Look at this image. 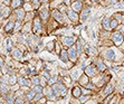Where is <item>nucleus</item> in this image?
I'll list each match as a JSON object with an SVG mask.
<instances>
[{
  "label": "nucleus",
  "mask_w": 124,
  "mask_h": 104,
  "mask_svg": "<svg viewBox=\"0 0 124 104\" xmlns=\"http://www.w3.org/2000/svg\"><path fill=\"white\" fill-rule=\"evenodd\" d=\"M50 86H52L53 91H54V94H55V96L57 98L65 97L67 95V93H68V87H67V85H65L63 83V81L56 82V83H54Z\"/></svg>",
  "instance_id": "nucleus-1"
},
{
  "label": "nucleus",
  "mask_w": 124,
  "mask_h": 104,
  "mask_svg": "<svg viewBox=\"0 0 124 104\" xmlns=\"http://www.w3.org/2000/svg\"><path fill=\"white\" fill-rule=\"evenodd\" d=\"M52 16H53V18H54V20H56L57 23L62 24V25H68L69 21H70L68 19V17H67L66 12L63 14V12L59 11L57 8H54V10L52 11Z\"/></svg>",
  "instance_id": "nucleus-2"
},
{
  "label": "nucleus",
  "mask_w": 124,
  "mask_h": 104,
  "mask_svg": "<svg viewBox=\"0 0 124 104\" xmlns=\"http://www.w3.org/2000/svg\"><path fill=\"white\" fill-rule=\"evenodd\" d=\"M41 29H43V20L39 17V15H37L32 19V32L35 35H37L41 32Z\"/></svg>",
  "instance_id": "nucleus-3"
},
{
  "label": "nucleus",
  "mask_w": 124,
  "mask_h": 104,
  "mask_svg": "<svg viewBox=\"0 0 124 104\" xmlns=\"http://www.w3.org/2000/svg\"><path fill=\"white\" fill-rule=\"evenodd\" d=\"M111 39H112L113 44H114L116 47H120L122 44H123L124 35L121 34L118 30H116L115 29V32H113L112 34H111Z\"/></svg>",
  "instance_id": "nucleus-4"
},
{
  "label": "nucleus",
  "mask_w": 124,
  "mask_h": 104,
  "mask_svg": "<svg viewBox=\"0 0 124 104\" xmlns=\"http://www.w3.org/2000/svg\"><path fill=\"white\" fill-rule=\"evenodd\" d=\"M84 73L86 74L87 76L90 78H92V77H94L95 75H97V74H100V72H98V69H97V67H96V65L94 63H91L88 66H86L85 68H84Z\"/></svg>",
  "instance_id": "nucleus-5"
},
{
  "label": "nucleus",
  "mask_w": 124,
  "mask_h": 104,
  "mask_svg": "<svg viewBox=\"0 0 124 104\" xmlns=\"http://www.w3.org/2000/svg\"><path fill=\"white\" fill-rule=\"evenodd\" d=\"M67 53H68V58H69V62L75 64L77 62V58H78V53H77V49H76L75 44L69 46L68 49H67Z\"/></svg>",
  "instance_id": "nucleus-6"
},
{
  "label": "nucleus",
  "mask_w": 124,
  "mask_h": 104,
  "mask_svg": "<svg viewBox=\"0 0 124 104\" xmlns=\"http://www.w3.org/2000/svg\"><path fill=\"white\" fill-rule=\"evenodd\" d=\"M116 52L113 48H106L103 52V58L106 62H114L115 61Z\"/></svg>",
  "instance_id": "nucleus-7"
},
{
  "label": "nucleus",
  "mask_w": 124,
  "mask_h": 104,
  "mask_svg": "<svg viewBox=\"0 0 124 104\" xmlns=\"http://www.w3.org/2000/svg\"><path fill=\"white\" fill-rule=\"evenodd\" d=\"M59 40H61V44L63 46L69 47L75 44L76 38L73 37V36H63V37H59Z\"/></svg>",
  "instance_id": "nucleus-8"
},
{
  "label": "nucleus",
  "mask_w": 124,
  "mask_h": 104,
  "mask_svg": "<svg viewBox=\"0 0 124 104\" xmlns=\"http://www.w3.org/2000/svg\"><path fill=\"white\" fill-rule=\"evenodd\" d=\"M66 15H67V17H68V19L72 21V23H77V21H79V15H78V12L74 11L72 8L67 9Z\"/></svg>",
  "instance_id": "nucleus-9"
},
{
  "label": "nucleus",
  "mask_w": 124,
  "mask_h": 104,
  "mask_svg": "<svg viewBox=\"0 0 124 104\" xmlns=\"http://www.w3.org/2000/svg\"><path fill=\"white\" fill-rule=\"evenodd\" d=\"M25 15H26V10L23 8V7H19V8L14 9V17L16 20H23L25 18Z\"/></svg>",
  "instance_id": "nucleus-10"
},
{
  "label": "nucleus",
  "mask_w": 124,
  "mask_h": 104,
  "mask_svg": "<svg viewBox=\"0 0 124 104\" xmlns=\"http://www.w3.org/2000/svg\"><path fill=\"white\" fill-rule=\"evenodd\" d=\"M11 57L14 58L15 61H20L21 58H23V52L21 50L19 47H15V48H12V50H11Z\"/></svg>",
  "instance_id": "nucleus-11"
},
{
  "label": "nucleus",
  "mask_w": 124,
  "mask_h": 104,
  "mask_svg": "<svg viewBox=\"0 0 124 104\" xmlns=\"http://www.w3.org/2000/svg\"><path fill=\"white\" fill-rule=\"evenodd\" d=\"M91 16V9L87 7V8H83L81 10V16H79V23L83 24L88 19V17Z\"/></svg>",
  "instance_id": "nucleus-12"
},
{
  "label": "nucleus",
  "mask_w": 124,
  "mask_h": 104,
  "mask_svg": "<svg viewBox=\"0 0 124 104\" xmlns=\"http://www.w3.org/2000/svg\"><path fill=\"white\" fill-rule=\"evenodd\" d=\"M17 83L21 87H31V82H30V80L27 78V76H18Z\"/></svg>",
  "instance_id": "nucleus-13"
},
{
  "label": "nucleus",
  "mask_w": 124,
  "mask_h": 104,
  "mask_svg": "<svg viewBox=\"0 0 124 104\" xmlns=\"http://www.w3.org/2000/svg\"><path fill=\"white\" fill-rule=\"evenodd\" d=\"M69 77L72 78L73 82L78 81V78L81 77V67L79 68H72L69 71Z\"/></svg>",
  "instance_id": "nucleus-14"
},
{
  "label": "nucleus",
  "mask_w": 124,
  "mask_h": 104,
  "mask_svg": "<svg viewBox=\"0 0 124 104\" xmlns=\"http://www.w3.org/2000/svg\"><path fill=\"white\" fill-rule=\"evenodd\" d=\"M70 8L76 12H81V10L83 9V1H81V0H74L70 3Z\"/></svg>",
  "instance_id": "nucleus-15"
},
{
  "label": "nucleus",
  "mask_w": 124,
  "mask_h": 104,
  "mask_svg": "<svg viewBox=\"0 0 124 104\" xmlns=\"http://www.w3.org/2000/svg\"><path fill=\"white\" fill-rule=\"evenodd\" d=\"M11 14V7L10 6H5L1 10H0V18L2 19H7Z\"/></svg>",
  "instance_id": "nucleus-16"
},
{
  "label": "nucleus",
  "mask_w": 124,
  "mask_h": 104,
  "mask_svg": "<svg viewBox=\"0 0 124 104\" xmlns=\"http://www.w3.org/2000/svg\"><path fill=\"white\" fill-rule=\"evenodd\" d=\"M14 27H15V23L14 21H7L3 25V32L6 34H14Z\"/></svg>",
  "instance_id": "nucleus-17"
},
{
  "label": "nucleus",
  "mask_w": 124,
  "mask_h": 104,
  "mask_svg": "<svg viewBox=\"0 0 124 104\" xmlns=\"http://www.w3.org/2000/svg\"><path fill=\"white\" fill-rule=\"evenodd\" d=\"M115 90V87L113 86L111 83H106L104 85V88H103V96H107L108 94H112Z\"/></svg>",
  "instance_id": "nucleus-18"
},
{
  "label": "nucleus",
  "mask_w": 124,
  "mask_h": 104,
  "mask_svg": "<svg viewBox=\"0 0 124 104\" xmlns=\"http://www.w3.org/2000/svg\"><path fill=\"white\" fill-rule=\"evenodd\" d=\"M39 9H40V10H39V17L41 18V20H47V19H48V17H49V11H48V9L47 8H45V7L44 6H40L39 7Z\"/></svg>",
  "instance_id": "nucleus-19"
},
{
  "label": "nucleus",
  "mask_w": 124,
  "mask_h": 104,
  "mask_svg": "<svg viewBox=\"0 0 124 104\" xmlns=\"http://www.w3.org/2000/svg\"><path fill=\"white\" fill-rule=\"evenodd\" d=\"M35 95H36V93H35V91L32 90V88H27V91L25 92V95H23V97H25V100L28 102L30 101H34V97Z\"/></svg>",
  "instance_id": "nucleus-20"
},
{
  "label": "nucleus",
  "mask_w": 124,
  "mask_h": 104,
  "mask_svg": "<svg viewBox=\"0 0 124 104\" xmlns=\"http://www.w3.org/2000/svg\"><path fill=\"white\" fill-rule=\"evenodd\" d=\"M20 32H23V34H25V35L32 32V24H30V23L23 24V28H21Z\"/></svg>",
  "instance_id": "nucleus-21"
},
{
  "label": "nucleus",
  "mask_w": 124,
  "mask_h": 104,
  "mask_svg": "<svg viewBox=\"0 0 124 104\" xmlns=\"http://www.w3.org/2000/svg\"><path fill=\"white\" fill-rule=\"evenodd\" d=\"M10 86H8V84H5V83H1L0 82V95L5 96L6 94H8L10 92Z\"/></svg>",
  "instance_id": "nucleus-22"
},
{
  "label": "nucleus",
  "mask_w": 124,
  "mask_h": 104,
  "mask_svg": "<svg viewBox=\"0 0 124 104\" xmlns=\"http://www.w3.org/2000/svg\"><path fill=\"white\" fill-rule=\"evenodd\" d=\"M72 95L74 98H78L82 95V87L79 85H75L72 88Z\"/></svg>",
  "instance_id": "nucleus-23"
},
{
  "label": "nucleus",
  "mask_w": 124,
  "mask_h": 104,
  "mask_svg": "<svg viewBox=\"0 0 124 104\" xmlns=\"http://www.w3.org/2000/svg\"><path fill=\"white\" fill-rule=\"evenodd\" d=\"M95 65H96V67H97L100 73H104L106 71V65H105V63H104L102 59H100V58H98V61L95 63Z\"/></svg>",
  "instance_id": "nucleus-24"
},
{
  "label": "nucleus",
  "mask_w": 124,
  "mask_h": 104,
  "mask_svg": "<svg viewBox=\"0 0 124 104\" xmlns=\"http://www.w3.org/2000/svg\"><path fill=\"white\" fill-rule=\"evenodd\" d=\"M59 58H61V61L63 62V63H68L69 58H68V53H67V50L62 48L61 53H59Z\"/></svg>",
  "instance_id": "nucleus-25"
},
{
  "label": "nucleus",
  "mask_w": 124,
  "mask_h": 104,
  "mask_svg": "<svg viewBox=\"0 0 124 104\" xmlns=\"http://www.w3.org/2000/svg\"><path fill=\"white\" fill-rule=\"evenodd\" d=\"M110 23H111V18L108 17H104L103 20H102V28L105 29V30H111V27H110Z\"/></svg>",
  "instance_id": "nucleus-26"
},
{
  "label": "nucleus",
  "mask_w": 124,
  "mask_h": 104,
  "mask_svg": "<svg viewBox=\"0 0 124 104\" xmlns=\"http://www.w3.org/2000/svg\"><path fill=\"white\" fill-rule=\"evenodd\" d=\"M23 3H25L23 0H11L10 1V7H11V9H16L23 6Z\"/></svg>",
  "instance_id": "nucleus-27"
},
{
  "label": "nucleus",
  "mask_w": 124,
  "mask_h": 104,
  "mask_svg": "<svg viewBox=\"0 0 124 104\" xmlns=\"http://www.w3.org/2000/svg\"><path fill=\"white\" fill-rule=\"evenodd\" d=\"M90 81H91L90 77H88V76H87L85 73H84V74L81 76V77L78 78V82H79V84H81L82 86H85V85H86V84L88 83Z\"/></svg>",
  "instance_id": "nucleus-28"
},
{
  "label": "nucleus",
  "mask_w": 124,
  "mask_h": 104,
  "mask_svg": "<svg viewBox=\"0 0 124 104\" xmlns=\"http://www.w3.org/2000/svg\"><path fill=\"white\" fill-rule=\"evenodd\" d=\"M3 97H5V100H6L7 103H15V98H16V95L9 92L8 94H6V95L3 96Z\"/></svg>",
  "instance_id": "nucleus-29"
},
{
  "label": "nucleus",
  "mask_w": 124,
  "mask_h": 104,
  "mask_svg": "<svg viewBox=\"0 0 124 104\" xmlns=\"http://www.w3.org/2000/svg\"><path fill=\"white\" fill-rule=\"evenodd\" d=\"M30 3H31V7L34 10H38L39 7L41 6L40 0H30Z\"/></svg>",
  "instance_id": "nucleus-30"
},
{
  "label": "nucleus",
  "mask_w": 124,
  "mask_h": 104,
  "mask_svg": "<svg viewBox=\"0 0 124 104\" xmlns=\"http://www.w3.org/2000/svg\"><path fill=\"white\" fill-rule=\"evenodd\" d=\"M118 24H120V21H118V20H116L115 18H111V23H110L111 30H115V29L117 28Z\"/></svg>",
  "instance_id": "nucleus-31"
},
{
  "label": "nucleus",
  "mask_w": 124,
  "mask_h": 104,
  "mask_svg": "<svg viewBox=\"0 0 124 104\" xmlns=\"http://www.w3.org/2000/svg\"><path fill=\"white\" fill-rule=\"evenodd\" d=\"M30 82H31V85H36V84H39L40 82V76L39 75H34L30 77Z\"/></svg>",
  "instance_id": "nucleus-32"
},
{
  "label": "nucleus",
  "mask_w": 124,
  "mask_h": 104,
  "mask_svg": "<svg viewBox=\"0 0 124 104\" xmlns=\"http://www.w3.org/2000/svg\"><path fill=\"white\" fill-rule=\"evenodd\" d=\"M91 98V95H86V94H82L79 97H78V101L81 102V103H86L88 100Z\"/></svg>",
  "instance_id": "nucleus-33"
},
{
  "label": "nucleus",
  "mask_w": 124,
  "mask_h": 104,
  "mask_svg": "<svg viewBox=\"0 0 124 104\" xmlns=\"http://www.w3.org/2000/svg\"><path fill=\"white\" fill-rule=\"evenodd\" d=\"M17 81H18V76L17 75H10L9 77V85H15V84H17Z\"/></svg>",
  "instance_id": "nucleus-34"
},
{
  "label": "nucleus",
  "mask_w": 124,
  "mask_h": 104,
  "mask_svg": "<svg viewBox=\"0 0 124 104\" xmlns=\"http://www.w3.org/2000/svg\"><path fill=\"white\" fill-rule=\"evenodd\" d=\"M59 78L61 77H58V76H50V77H49V80L48 81H47V84H48V85H53V84L54 83H56V82H58V80H59Z\"/></svg>",
  "instance_id": "nucleus-35"
},
{
  "label": "nucleus",
  "mask_w": 124,
  "mask_h": 104,
  "mask_svg": "<svg viewBox=\"0 0 124 104\" xmlns=\"http://www.w3.org/2000/svg\"><path fill=\"white\" fill-rule=\"evenodd\" d=\"M46 48H47V50L50 53H52L53 50H55V41H49L46 45Z\"/></svg>",
  "instance_id": "nucleus-36"
},
{
  "label": "nucleus",
  "mask_w": 124,
  "mask_h": 104,
  "mask_svg": "<svg viewBox=\"0 0 124 104\" xmlns=\"http://www.w3.org/2000/svg\"><path fill=\"white\" fill-rule=\"evenodd\" d=\"M43 96H45V95H44V93H43V92H40V93H36V95H35V97H34V102H38L41 97H43Z\"/></svg>",
  "instance_id": "nucleus-37"
},
{
  "label": "nucleus",
  "mask_w": 124,
  "mask_h": 104,
  "mask_svg": "<svg viewBox=\"0 0 124 104\" xmlns=\"http://www.w3.org/2000/svg\"><path fill=\"white\" fill-rule=\"evenodd\" d=\"M25 101H26V100H25V97H23V96H16V98H15V103H16V104L23 103Z\"/></svg>",
  "instance_id": "nucleus-38"
},
{
  "label": "nucleus",
  "mask_w": 124,
  "mask_h": 104,
  "mask_svg": "<svg viewBox=\"0 0 124 104\" xmlns=\"http://www.w3.org/2000/svg\"><path fill=\"white\" fill-rule=\"evenodd\" d=\"M55 49H56L55 53L59 55V53H61L62 48H61V45H59V43H58V41H55Z\"/></svg>",
  "instance_id": "nucleus-39"
},
{
  "label": "nucleus",
  "mask_w": 124,
  "mask_h": 104,
  "mask_svg": "<svg viewBox=\"0 0 124 104\" xmlns=\"http://www.w3.org/2000/svg\"><path fill=\"white\" fill-rule=\"evenodd\" d=\"M116 30H118L121 34L124 35V24H118V26H117V28H116Z\"/></svg>",
  "instance_id": "nucleus-40"
},
{
  "label": "nucleus",
  "mask_w": 124,
  "mask_h": 104,
  "mask_svg": "<svg viewBox=\"0 0 124 104\" xmlns=\"http://www.w3.org/2000/svg\"><path fill=\"white\" fill-rule=\"evenodd\" d=\"M113 95H114L113 93H112V94H108V96H107L106 98H104V100H103V103H110L111 100L113 98Z\"/></svg>",
  "instance_id": "nucleus-41"
},
{
  "label": "nucleus",
  "mask_w": 124,
  "mask_h": 104,
  "mask_svg": "<svg viewBox=\"0 0 124 104\" xmlns=\"http://www.w3.org/2000/svg\"><path fill=\"white\" fill-rule=\"evenodd\" d=\"M5 64H6V63H5V58H3L2 55H0V67L3 66Z\"/></svg>",
  "instance_id": "nucleus-42"
},
{
  "label": "nucleus",
  "mask_w": 124,
  "mask_h": 104,
  "mask_svg": "<svg viewBox=\"0 0 124 104\" xmlns=\"http://www.w3.org/2000/svg\"><path fill=\"white\" fill-rule=\"evenodd\" d=\"M62 1H63L65 5H67V6H69V5H70V0H62Z\"/></svg>",
  "instance_id": "nucleus-43"
},
{
  "label": "nucleus",
  "mask_w": 124,
  "mask_h": 104,
  "mask_svg": "<svg viewBox=\"0 0 124 104\" xmlns=\"http://www.w3.org/2000/svg\"><path fill=\"white\" fill-rule=\"evenodd\" d=\"M10 1H11V0H3V3H5V5H7V6H9Z\"/></svg>",
  "instance_id": "nucleus-44"
},
{
  "label": "nucleus",
  "mask_w": 124,
  "mask_h": 104,
  "mask_svg": "<svg viewBox=\"0 0 124 104\" xmlns=\"http://www.w3.org/2000/svg\"><path fill=\"white\" fill-rule=\"evenodd\" d=\"M92 37L93 38H96V32H95V30H93V32H92Z\"/></svg>",
  "instance_id": "nucleus-45"
},
{
  "label": "nucleus",
  "mask_w": 124,
  "mask_h": 104,
  "mask_svg": "<svg viewBox=\"0 0 124 104\" xmlns=\"http://www.w3.org/2000/svg\"><path fill=\"white\" fill-rule=\"evenodd\" d=\"M48 1H49V0H40V2H41V3H47Z\"/></svg>",
  "instance_id": "nucleus-46"
},
{
  "label": "nucleus",
  "mask_w": 124,
  "mask_h": 104,
  "mask_svg": "<svg viewBox=\"0 0 124 104\" xmlns=\"http://www.w3.org/2000/svg\"><path fill=\"white\" fill-rule=\"evenodd\" d=\"M93 2H100V1H101V0H92Z\"/></svg>",
  "instance_id": "nucleus-47"
},
{
  "label": "nucleus",
  "mask_w": 124,
  "mask_h": 104,
  "mask_svg": "<svg viewBox=\"0 0 124 104\" xmlns=\"http://www.w3.org/2000/svg\"><path fill=\"white\" fill-rule=\"evenodd\" d=\"M120 103H124V98H123V100H121V101H120Z\"/></svg>",
  "instance_id": "nucleus-48"
},
{
  "label": "nucleus",
  "mask_w": 124,
  "mask_h": 104,
  "mask_svg": "<svg viewBox=\"0 0 124 104\" xmlns=\"http://www.w3.org/2000/svg\"><path fill=\"white\" fill-rule=\"evenodd\" d=\"M123 43H124V39H123Z\"/></svg>",
  "instance_id": "nucleus-49"
},
{
  "label": "nucleus",
  "mask_w": 124,
  "mask_h": 104,
  "mask_svg": "<svg viewBox=\"0 0 124 104\" xmlns=\"http://www.w3.org/2000/svg\"><path fill=\"white\" fill-rule=\"evenodd\" d=\"M52 1H53V0H52Z\"/></svg>",
  "instance_id": "nucleus-50"
}]
</instances>
